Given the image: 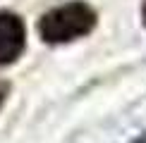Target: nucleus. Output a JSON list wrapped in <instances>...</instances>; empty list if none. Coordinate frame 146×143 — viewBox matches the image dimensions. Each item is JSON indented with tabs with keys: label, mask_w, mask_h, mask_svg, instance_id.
Returning a JSON list of instances; mask_svg holds the SVG:
<instances>
[{
	"label": "nucleus",
	"mask_w": 146,
	"mask_h": 143,
	"mask_svg": "<svg viewBox=\"0 0 146 143\" xmlns=\"http://www.w3.org/2000/svg\"><path fill=\"white\" fill-rule=\"evenodd\" d=\"M27 48V26L15 12H0V67L12 64Z\"/></svg>",
	"instance_id": "nucleus-2"
},
{
	"label": "nucleus",
	"mask_w": 146,
	"mask_h": 143,
	"mask_svg": "<svg viewBox=\"0 0 146 143\" xmlns=\"http://www.w3.org/2000/svg\"><path fill=\"white\" fill-rule=\"evenodd\" d=\"M144 24H146V3H144Z\"/></svg>",
	"instance_id": "nucleus-4"
},
{
	"label": "nucleus",
	"mask_w": 146,
	"mask_h": 143,
	"mask_svg": "<svg viewBox=\"0 0 146 143\" xmlns=\"http://www.w3.org/2000/svg\"><path fill=\"white\" fill-rule=\"evenodd\" d=\"M96 26V12L86 3H67L46 12L38 19V33L46 43H70L91 33Z\"/></svg>",
	"instance_id": "nucleus-1"
},
{
	"label": "nucleus",
	"mask_w": 146,
	"mask_h": 143,
	"mask_svg": "<svg viewBox=\"0 0 146 143\" xmlns=\"http://www.w3.org/2000/svg\"><path fill=\"white\" fill-rule=\"evenodd\" d=\"M7 91H10V86L0 81V105H3V100H5V95H7Z\"/></svg>",
	"instance_id": "nucleus-3"
}]
</instances>
